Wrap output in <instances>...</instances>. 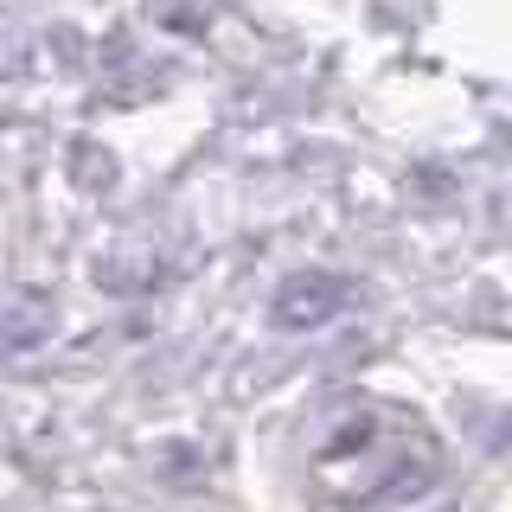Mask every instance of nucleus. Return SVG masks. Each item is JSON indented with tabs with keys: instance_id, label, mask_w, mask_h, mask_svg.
Here are the masks:
<instances>
[{
	"instance_id": "nucleus-1",
	"label": "nucleus",
	"mask_w": 512,
	"mask_h": 512,
	"mask_svg": "<svg viewBox=\"0 0 512 512\" xmlns=\"http://www.w3.org/2000/svg\"><path fill=\"white\" fill-rule=\"evenodd\" d=\"M340 301H346V288L333 276H295L276 295V327H320Z\"/></svg>"
}]
</instances>
